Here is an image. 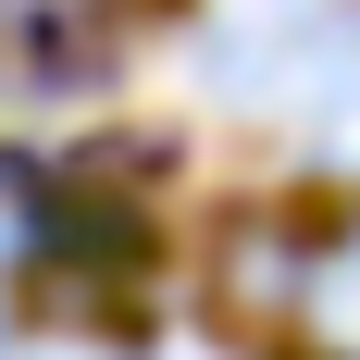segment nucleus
<instances>
[{"label": "nucleus", "instance_id": "obj_1", "mask_svg": "<svg viewBox=\"0 0 360 360\" xmlns=\"http://www.w3.org/2000/svg\"><path fill=\"white\" fill-rule=\"evenodd\" d=\"M311 298H323V323H335V335H348V348H360V249L335 261V274H323V286H311Z\"/></svg>", "mask_w": 360, "mask_h": 360}, {"label": "nucleus", "instance_id": "obj_2", "mask_svg": "<svg viewBox=\"0 0 360 360\" xmlns=\"http://www.w3.org/2000/svg\"><path fill=\"white\" fill-rule=\"evenodd\" d=\"M162 360H224V348H199V335H174V348H162Z\"/></svg>", "mask_w": 360, "mask_h": 360}, {"label": "nucleus", "instance_id": "obj_3", "mask_svg": "<svg viewBox=\"0 0 360 360\" xmlns=\"http://www.w3.org/2000/svg\"><path fill=\"white\" fill-rule=\"evenodd\" d=\"M25 360H87V348H25Z\"/></svg>", "mask_w": 360, "mask_h": 360}]
</instances>
